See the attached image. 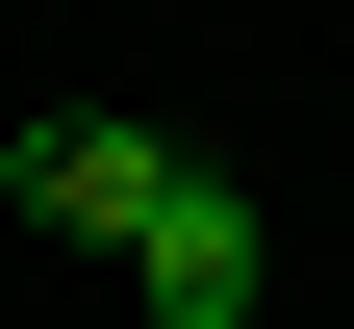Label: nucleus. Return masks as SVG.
Returning <instances> with one entry per match:
<instances>
[{"mask_svg":"<svg viewBox=\"0 0 354 329\" xmlns=\"http://www.w3.org/2000/svg\"><path fill=\"white\" fill-rule=\"evenodd\" d=\"M253 278H279L253 177H228V152H177V177H152V228H127V304H152V329H253Z\"/></svg>","mask_w":354,"mask_h":329,"instance_id":"obj_1","label":"nucleus"},{"mask_svg":"<svg viewBox=\"0 0 354 329\" xmlns=\"http://www.w3.org/2000/svg\"><path fill=\"white\" fill-rule=\"evenodd\" d=\"M0 177H26V228H102V254H127V228H152V177H177V127H127V102H76V127H26Z\"/></svg>","mask_w":354,"mask_h":329,"instance_id":"obj_2","label":"nucleus"}]
</instances>
